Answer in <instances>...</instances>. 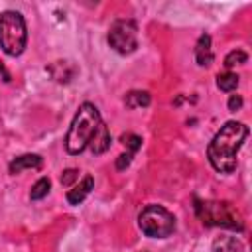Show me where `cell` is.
<instances>
[{"label": "cell", "instance_id": "16", "mask_svg": "<svg viewBox=\"0 0 252 252\" xmlns=\"http://www.w3.org/2000/svg\"><path fill=\"white\" fill-rule=\"evenodd\" d=\"M246 59H248V55H246L242 49H232V51L224 57V67H226V69H232V67H236V65L246 63Z\"/></svg>", "mask_w": 252, "mask_h": 252}, {"label": "cell", "instance_id": "21", "mask_svg": "<svg viewBox=\"0 0 252 252\" xmlns=\"http://www.w3.org/2000/svg\"><path fill=\"white\" fill-rule=\"evenodd\" d=\"M0 75H4V81H10V75L6 73V69H4V65H2V61H0Z\"/></svg>", "mask_w": 252, "mask_h": 252}, {"label": "cell", "instance_id": "18", "mask_svg": "<svg viewBox=\"0 0 252 252\" xmlns=\"http://www.w3.org/2000/svg\"><path fill=\"white\" fill-rule=\"evenodd\" d=\"M77 177H79V171H77V169H65L63 175H61V185L67 187V185H71Z\"/></svg>", "mask_w": 252, "mask_h": 252}, {"label": "cell", "instance_id": "15", "mask_svg": "<svg viewBox=\"0 0 252 252\" xmlns=\"http://www.w3.org/2000/svg\"><path fill=\"white\" fill-rule=\"evenodd\" d=\"M49 189H51V181L47 177H41V179H37L33 183V187L30 191V199L32 201H39V199H43L49 193Z\"/></svg>", "mask_w": 252, "mask_h": 252}, {"label": "cell", "instance_id": "5", "mask_svg": "<svg viewBox=\"0 0 252 252\" xmlns=\"http://www.w3.org/2000/svg\"><path fill=\"white\" fill-rule=\"evenodd\" d=\"M138 226L150 238H167L175 230V217L161 205H146L138 215Z\"/></svg>", "mask_w": 252, "mask_h": 252}, {"label": "cell", "instance_id": "1", "mask_svg": "<svg viewBox=\"0 0 252 252\" xmlns=\"http://www.w3.org/2000/svg\"><path fill=\"white\" fill-rule=\"evenodd\" d=\"M248 136V126L236 120H228L220 130L215 134L207 148L209 163L219 173H232L238 163V150L242 148Z\"/></svg>", "mask_w": 252, "mask_h": 252}, {"label": "cell", "instance_id": "17", "mask_svg": "<svg viewBox=\"0 0 252 252\" xmlns=\"http://www.w3.org/2000/svg\"><path fill=\"white\" fill-rule=\"evenodd\" d=\"M120 142H122L124 146H128V148H130V154L138 152V150H140V146H142V138H140V136H136V134H122Z\"/></svg>", "mask_w": 252, "mask_h": 252}, {"label": "cell", "instance_id": "14", "mask_svg": "<svg viewBox=\"0 0 252 252\" xmlns=\"http://www.w3.org/2000/svg\"><path fill=\"white\" fill-rule=\"evenodd\" d=\"M217 87H219L220 91H226V93L234 91V89L238 87V75H236V73H230V71L219 73V75H217Z\"/></svg>", "mask_w": 252, "mask_h": 252}, {"label": "cell", "instance_id": "4", "mask_svg": "<svg viewBox=\"0 0 252 252\" xmlns=\"http://www.w3.org/2000/svg\"><path fill=\"white\" fill-rule=\"evenodd\" d=\"M28 30L26 20L20 12L6 10L0 14V47L4 53L16 57L26 49Z\"/></svg>", "mask_w": 252, "mask_h": 252}, {"label": "cell", "instance_id": "10", "mask_svg": "<svg viewBox=\"0 0 252 252\" xmlns=\"http://www.w3.org/2000/svg\"><path fill=\"white\" fill-rule=\"evenodd\" d=\"M195 59L201 67H209L213 63V49H211V35L203 33L195 45Z\"/></svg>", "mask_w": 252, "mask_h": 252}, {"label": "cell", "instance_id": "13", "mask_svg": "<svg viewBox=\"0 0 252 252\" xmlns=\"http://www.w3.org/2000/svg\"><path fill=\"white\" fill-rule=\"evenodd\" d=\"M51 69H59V73H51V77L57 81V83H69L73 77H75V73H77V69H71V71H65V69H69L71 67V63L69 61H55L53 65H49Z\"/></svg>", "mask_w": 252, "mask_h": 252}, {"label": "cell", "instance_id": "19", "mask_svg": "<svg viewBox=\"0 0 252 252\" xmlns=\"http://www.w3.org/2000/svg\"><path fill=\"white\" fill-rule=\"evenodd\" d=\"M130 161H132V154L128 152V154H120L118 158H116V169H126L128 165H130Z\"/></svg>", "mask_w": 252, "mask_h": 252}, {"label": "cell", "instance_id": "9", "mask_svg": "<svg viewBox=\"0 0 252 252\" xmlns=\"http://www.w3.org/2000/svg\"><path fill=\"white\" fill-rule=\"evenodd\" d=\"M93 187H94L93 175H85L79 185H75L73 189H69V193H67V203H69V205H79V203H83L85 197L93 191Z\"/></svg>", "mask_w": 252, "mask_h": 252}, {"label": "cell", "instance_id": "12", "mask_svg": "<svg viewBox=\"0 0 252 252\" xmlns=\"http://www.w3.org/2000/svg\"><path fill=\"white\" fill-rule=\"evenodd\" d=\"M124 104L128 108H144L150 104V94L146 91H130L124 96Z\"/></svg>", "mask_w": 252, "mask_h": 252}, {"label": "cell", "instance_id": "8", "mask_svg": "<svg viewBox=\"0 0 252 252\" xmlns=\"http://www.w3.org/2000/svg\"><path fill=\"white\" fill-rule=\"evenodd\" d=\"M41 156H37V154H24V156H18L16 159H12L10 161V165H8V169H10V173H20L22 169H39L41 167Z\"/></svg>", "mask_w": 252, "mask_h": 252}, {"label": "cell", "instance_id": "20", "mask_svg": "<svg viewBox=\"0 0 252 252\" xmlns=\"http://www.w3.org/2000/svg\"><path fill=\"white\" fill-rule=\"evenodd\" d=\"M240 106H242V96L240 94H232L228 98V110L236 112V110H240Z\"/></svg>", "mask_w": 252, "mask_h": 252}, {"label": "cell", "instance_id": "11", "mask_svg": "<svg viewBox=\"0 0 252 252\" xmlns=\"http://www.w3.org/2000/svg\"><path fill=\"white\" fill-rule=\"evenodd\" d=\"M213 252H244V244L236 236H217L213 240Z\"/></svg>", "mask_w": 252, "mask_h": 252}, {"label": "cell", "instance_id": "7", "mask_svg": "<svg viewBox=\"0 0 252 252\" xmlns=\"http://www.w3.org/2000/svg\"><path fill=\"white\" fill-rule=\"evenodd\" d=\"M110 142H112L110 132H108L106 124H104V122H100V124H98V128H96V132H94V136L91 138V142H89V146H87V148H89L93 154H104V152L110 148Z\"/></svg>", "mask_w": 252, "mask_h": 252}, {"label": "cell", "instance_id": "2", "mask_svg": "<svg viewBox=\"0 0 252 252\" xmlns=\"http://www.w3.org/2000/svg\"><path fill=\"white\" fill-rule=\"evenodd\" d=\"M100 122L102 120H100L98 108L94 104H91V102H83L79 106V110H77L71 126H69L67 136H65V148H67V152L73 154V156L81 154L89 146V142L94 136V132H96V128H98Z\"/></svg>", "mask_w": 252, "mask_h": 252}, {"label": "cell", "instance_id": "3", "mask_svg": "<svg viewBox=\"0 0 252 252\" xmlns=\"http://www.w3.org/2000/svg\"><path fill=\"white\" fill-rule=\"evenodd\" d=\"M195 213L205 226H220L236 232L244 230L242 215L228 201H195Z\"/></svg>", "mask_w": 252, "mask_h": 252}, {"label": "cell", "instance_id": "6", "mask_svg": "<svg viewBox=\"0 0 252 252\" xmlns=\"http://www.w3.org/2000/svg\"><path fill=\"white\" fill-rule=\"evenodd\" d=\"M108 45L120 53L128 55L134 53L138 47V28L134 20H116L108 30Z\"/></svg>", "mask_w": 252, "mask_h": 252}]
</instances>
